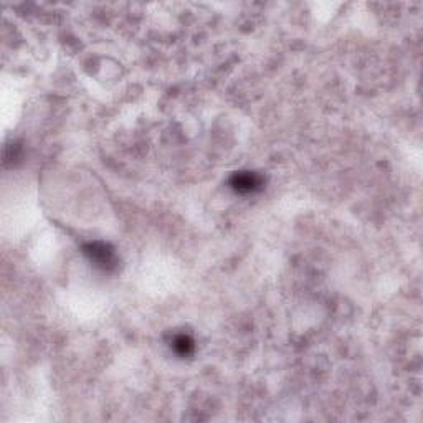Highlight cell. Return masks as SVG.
<instances>
[{
	"label": "cell",
	"mask_w": 423,
	"mask_h": 423,
	"mask_svg": "<svg viewBox=\"0 0 423 423\" xmlns=\"http://www.w3.org/2000/svg\"><path fill=\"white\" fill-rule=\"evenodd\" d=\"M230 186L238 194H255L263 187V179L255 173H237L230 179Z\"/></svg>",
	"instance_id": "obj_2"
},
{
	"label": "cell",
	"mask_w": 423,
	"mask_h": 423,
	"mask_svg": "<svg viewBox=\"0 0 423 423\" xmlns=\"http://www.w3.org/2000/svg\"><path fill=\"white\" fill-rule=\"evenodd\" d=\"M174 349L179 355H190L194 353V341L188 336H177L174 339Z\"/></svg>",
	"instance_id": "obj_3"
},
{
	"label": "cell",
	"mask_w": 423,
	"mask_h": 423,
	"mask_svg": "<svg viewBox=\"0 0 423 423\" xmlns=\"http://www.w3.org/2000/svg\"><path fill=\"white\" fill-rule=\"evenodd\" d=\"M85 255L96 266L101 270H115L116 268V255L110 245L101 242H93L85 245Z\"/></svg>",
	"instance_id": "obj_1"
}]
</instances>
